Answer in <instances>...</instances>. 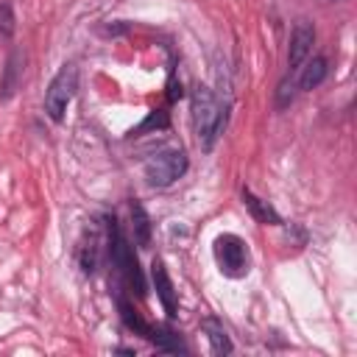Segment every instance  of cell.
Masks as SVG:
<instances>
[{"label":"cell","instance_id":"6da1fadb","mask_svg":"<svg viewBox=\"0 0 357 357\" xmlns=\"http://www.w3.org/2000/svg\"><path fill=\"white\" fill-rule=\"evenodd\" d=\"M190 117H192V131L198 137V145L204 151H212L223 126H226V106L218 100V95L198 84L190 95Z\"/></svg>","mask_w":357,"mask_h":357},{"label":"cell","instance_id":"7a4b0ae2","mask_svg":"<svg viewBox=\"0 0 357 357\" xmlns=\"http://www.w3.org/2000/svg\"><path fill=\"white\" fill-rule=\"evenodd\" d=\"M109 257H112L114 268L120 271V276L126 279V284H128L137 296H145V276H142V271H139L137 254H134L128 237L123 234V229L117 226L114 218L109 220Z\"/></svg>","mask_w":357,"mask_h":357},{"label":"cell","instance_id":"3957f363","mask_svg":"<svg viewBox=\"0 0 357 357\" xmlns=\"http://www.w3.org/2000/svg\"><path fill=\"white\" fill-rule=\"evenodd\" d=\"M75 89H78V67L73 61H67L59 67V73L50 78V84L45 89V112L53 123L64 120V112H67L70 100L75 98Z\"/></svg>","mask_w":357,"mask_h":357},{"label":"cell","instance_id":"277c9868","mask_svg":"<svg viewBox=\"0 0 357 357\" xmlns=\"http://www.w3.org/2000/svg\"><path fill=\"white\" fill-rule=\"evenodd\" d=\"M212 254L218 262V271L229 279H243L248 273V243L240 234L223 231L212 243Z\"/></svg>","mask_w":357,"mask_h":357},{"label":"cell","instance_id":"5b68a950","mask_svg":"<svg viewBox=\"0 0 357 357\" xmlns=\"http://www.w3.org/2000/svg\"><path fill=\"white\" fill-rule=\"evenodd\" d=\"M187 153L181 148H165L159 153H153L145 165H142V173H145V181L151 187H170L173 181H178L184 173H187Z\"/></svg>","mask_w":357,"mask_h":357},{"label":"cell","instance_id":"8992f818","mask_svg":"<svg viewBox=\"0 0 357 357\" xmlns=\"http://www.w3.org/2000/svg\"><path fill=\"white\" fill-rule=\"evenodd\" d=\"M312 45H315V28L310 20H298L293 33H290V45H287V67L290 70H298L310 53H312Z\"/></svg>","mask_w":357,"mask_h":357},{"label":"cell","instance_id":"52a82bcc","mask_svg":"<svg viewBox=\"0 0 357 357\" xmlns=\"http://www.w3.org/2000/svg\"><path fill=\"white\" fill-rule=\"evenodd\" d=\"M151 282H153V290H156V296H159L167 318H176L178 315V296H176V287H173V282H170L167 268H165L162 259H153L151 262Z\"/></svg>","mask_w":357,"mask_h":357},{"label":"cell","instance_id":"ba28073f","mask_svg":"<svg viewBox=\"0 0 357 357\" xmlns=\"http://www.w3.org/2000/svg\"><path fill=\"white\" fill-rule=\"evenodd\" d=\"M201 332L206 335V340H209V351H212L215 357H226V354L234 351V343H231L226 326H223L215 315H206V318L201 321Z\"/></svg>","mask_w":357,"mask_h":357},{"label":"cell","instance_id":"9c48e42d","mask_svg":"<svg viewBox=\"0 0 357 357\" xmlns=\"http://www.w3.org/2000/svg\"><path fill=\"white\" fill-rule=\"evenodd\" d=\"M22 61H25L22 50L14 47V50L8 53V59H6V67H3V78H0V100H8V98L17 92V86H20V81H22Z\"/></svg>","mask_w":357,"mask_h":357},{"label":"cell","instance_id":"30bf717a","mask_svg":"<svg viewBox=\"0 0 357 357\" xmlns=\"http://www.w3.org/2000/svg\"><path fill=\"white\" fill-rule=\"evenodd\" d=\"M243 204L248 206V212H251V218H254L257 223H262V226H279V223H282L279 212H276L268 201H262L259 195H254L248 187H243Z\"/></svg>","mask_w":357,"mask_h":357},{"label":"cell","instance_id":"8fae6325","mask_svg":"<svg viewBox=\"0 0 357 357\" xmlns=\"http://www.w3.org/2000/svg\"><path fill=\"white\" fill-rule=\"evenodd\" d=\"M326 73H329L326 56H312V59H307L304 67H301V75H298V89H307V92H310V89H318V86L324 84Z\"/></svg>","mask_w":357,"mask_h":357},{"label":"cell","instance_id":"7c38bea8","mask_svg":"<svg viewBox=\"0 0 357 357\" xmlns=\"http://www.w3.org/2000/svg\"><path fill=\"white\" fill-rule=\"evenodd\" d=\"M131 231H134V243L139 248L151 245L153 229H151V218H148V212H145V206L139 201H131Z\"/></svg>","mask_w":357,"mask_h":357},{"label":"cell","instance_id":"4fadbf2b","mask_svg":"<svg viewBox=\"0 0 357 357\" xmlns=\"http://www.w3.org/2000/svg\"><path fill=\"white\" fill-rule=\"evenodd\" d=\"M98 231L95 229H89L86 231V237L78 243V251H75V257H78V265H81V271L89 276V273H95V268H98Z\"/></svg>","mask_w":357,"mask_h":357},{"label":"cell","instance_id":"5bb4252c","mask_svg":"<svg viewBox=\"0 0 357 357\" xmlns=\"http://www.w3.org/2000/svg\"><path fill=\"white\" fill-rule=\"evenodd\" d=\"M148 340L159 349V351H167V354H187V346H184V340L176 335V332H170V329H162V326H151V335H148Z\"/></svg>","mask_w":357,"mask_h":357},{"label":"cell","instance_id":"9a60e30c","mask_svg":"<svg viewBox=\"0 0 357 357\" xmlns=\"http://www.w3.org/2000/svg\"><path fill=\"white\" fill-rule=\"evenodd\" d=\"M117 307H120V318H123V324L134 332V335H142V337H148L151 335V324H145L142 318H139V312L128 304V298H117Z\"/></svg>","mask_w":357,"mask_h":357},{"label":"cell","instance_id":"2e32d148","mask_svg":"<svg viewBox=\"0 0 357 357\" xmlns=\"http://www.w3.org/2000/svg\"><path fill=\"white\" fill-rule=\"evenodd\" d=\"M293 95H296V84L290 75H284L276 86V109H287L293 103Z\"/></svg>","mask_w":357,"mask_h":357},{"label":"cell","instance_id":"e0dca14e","mask_svg":"<svg viewBox=\"0 0 357 357\" xmlns=\"http://www.w3.org/2000/svg\"><path fill=\"white\" fill-rule=\"evenodd\" d=\"M14 31H17V20H14V8L6 3V0H0V36H6V39H11L14 36Z\"/></svg>","mask_w":357,"mask_h":357}]
</instances>
